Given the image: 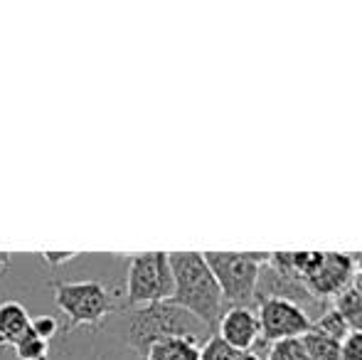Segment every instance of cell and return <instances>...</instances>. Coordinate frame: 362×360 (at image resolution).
I'll use <instances>...</instances> for the list:
<instances>
[{
    "label": "cell",
    "mask_w": 362,
    "mask_h": 360,
    "mask_svg": "<svg viewBox=\"0 0 362 360\" xmlns=\"http://www.w3.org/2000/svg\"><path fill=\"white\" fill-rule=\"evenodd\" d=\"M124 308L146 306V303L170 301L173 269L168 252H144L134 255L126 272Z\"/></svg>",
    "instance_id": "cell-5"
},
{
    "label": "cell",
    "mask_w": 362,
    "mask_h": 360,
    "mask_svg": "<svg viewBox=\"0 0 362 360\" xmlns=\"http://www.w3.org/2000/svg\"><path fill=\"white\" fill-rule=\"evenodd\" d=\"M350 257H353L355 274H360V277H362V252H355V255H350Z\"/></svg>",
    "instance_id": "cell-22"
},
{
    "label": "cell",
    "mask_w": 362,
    "mask_h": 360,
    "mask_svg": "<svg viewBox=\"0 0 362 360\" xmlns=\"http://www.w3.org/2000/svg\"><path fill=\"white\" fill-rule=\"evenodd\" d=\"M144 360H200V343L192 338H165L153 343Z\"/></svg>",
    "instance_id": "cell-10"
},
{
    "label": "cell",
    "mask_w": 362,
    "mask_h": 360,
    "mask_svg": "<svg viewBox=\"0 0 362 360\" xmlns=\"http://www.w3.org/2000/svg\"><path fill=\"white\" fill-rule=\"evenodd\" d=\"M18 360H49V343L42 341L40 336H35L33 331H28L20 343L13 348Z\"/></svg>",
    "instance_id": "cell-14"
},
{
    "label": "cell",
    "mask_w": 362,
    "mask_h": 360,
    "mask_svg": "<svg viewBox=\"0 0 362 360\" xmlns=\"http://www.w3.org/2000/svg\"><path fill=\"white\" fill-rule=\"evenodd\" d=\"M54 303L67 316L62 336H69L79 326H101L109 316L119 313L121 303H116V291L96 279L84 281H49Z\"/></svg>",
    "instance_id": "cell-3"
},
{
    "label": "cell",
    "mask_w": 362,
    "mask_h": 360,
    "mask_svg": "<svg viewBox=\"0 0 362 360\" xmlns=\"http://www.w3.org/2000/svg\"><path fill=\"white\" fill-rule=\"evenodd\" d=\"M74 257H79V255H76V252H42V262L47 267H52V269H57V267L72 262Z\"/></svg>",
    "instance_id": "cell-20"
},
{
    "label": "cell",
    "mask_w": 362,
    "mask_h": 360,
    "mask_svg": "<svg viewBox=\"0 0 362 360\" xmlns=\"http://www.w3.org/2000/svg\"><path fill=\"white\" fill-rule=\"evenodd\" d=\"M300 343L308 353V360H340V341H335V338L308 331L300 338Z\"/></svg>",
    "instance_id": "cell-12"
},
{
    "label": "cell",
    "mask_w": 362,
    "mask_h": 360,
    "mask_svg": "<svg viewBox=\"0 0 362 360\" xmlns=\"http://www.w3.org/2000/svg\"><path fill=\"white\" fill-rule=\"evenodd\" d=\"M168 260L173 269L170 301L215 333L224 313V298L202 252H170Z\"/></svg>",
    "instance_id": "cell-2"
},
{
    "label": "cell",
    "mask_w": 362,
    "mask_h": 360,
    "mask_svg": "<svg viewBox=\"0 0 362 360\" xmlns=\"http://www.w3.org/2000/svg\"><path fill=\"white\" fill-rule=\"evenodd\" d=\"M30 331H33L35 336L42 338V341L49 343L59 333V321L54 316H37L30 321Z\"/></svg>",
    "instance_id": "cell-18"
},
{
    "label": "cell",
    "mask_w": 362,
    "mask_h": 360,
    "mask_svg": "<svg viewBox=\"0 0 362 360\" xmlns=\"http://www.w3.org/2000/svg\"><path fill=\"white\" fill-rule=\"evenodd\" d=\"M262 343H281L291 338H303L310 331V316L293 301L284 298H264L257 303Z\"/></svg>",
    "instance_id": "cell-6"
},
{
    "label": "cell",
    "mask_w": 362,
    "mask_h": 360,
    "mask_svg": "<svg viewBox=\"0 0 362 360\" xmlns=\"http://www.w3.org/2000/svg\"><path fill=\"white\" fill-rule=\"evenodd\" d=\"M267 360H308V353H305L300 338H291V341L272 343Z\"/></svg>",
    "instance_id": "cell-16"
},
{
    "label": "cell",
    "mask_w": 362,
    "mask_h": 360,
    "mask_svg": "<svg viewBox=\"0 0 362 360\" xmlns=\"http://www.w3.org/2000/svg\"><path fill=\"white\" fill-rule=\"evenodd\" d=\"M30 313L20 301H0V348L13 351L20 343V338L30 331Z\"/></svg>",
    "instance_id": "cell-9"
},
{
    "label": "cell",
    "mask_w": 362,
    "mask_h": 360,
    "mask_svg": "<svg viewBox=\"0 0 362 360\" xmlns=\"http://www.w3.org/2000/svg\"><path fill=\"white\" fill-rule=\"evenodd\" d=\"M353 279H355L353 257L345 255V252H323L320 265L303 279V284L318 301L333 303L353 284Z\"/></svg>",
    "instance_id": "cell-7"
},
{
    "label": "cell",
    "mask_w": 362,
    "mask_h": 360,
    "mask_svg": "<svg viewBox=\"0 0 362 360\" xmlns=\"http://www.w3.org/2000/svg\"><path fill=\"white\" fill-rule=\"evenodd\" d=\"M10 252H0V269H3V267H8L10 265Z\"/></svg>",
    "instance_id": "cell-23"
},
{
    "label": "cell",
    "mask_w": 362,
    "mask_h": 360,
    "mask_svg": "<svg viewBox=\"0 0 362 360\" xmlns=\"http://www.w3.org/2000/svg\"><path fill=\"white\" fill-rule=\"evenodd\" d=\"M124 353H126V348L119 346V343L104 341V338L99 341V338H96L84 356H74L72 360H126Z\"/></svg>",
    "instance_id": "cell-15"
},
{
    "label": "cell",
    "mask_w": 362,
    "mask_h": 360,
    "mask_svg": "<svg viewBox=\"0 0 362 360\" xmlns=\"http://www.w3.org/2000/svg\"><path fill=\"white\" fill-rule=\"evenodd\" d=\"M340 360H362V331H350L340 341Z\"/></svg>",
    "instance_id": "cell-19"
},
{
    "label": "cell",
    "mask_w": 362,
    "mask_h": 360,
    "mask_svg": "<svg viewBox=\"0 0 362 360\" xmlns=\"http://www.w3.org/2000/svg\"><path fill=\"white\" fill-rule=\"evenodd\" d=\"M234 358H237V351L232 346H227L217 333H210V338L200 346V360H234Z\"/></svg>",
    "instance_id": "cell-17"
},
{
    "label": "cell",
    "mask_w": 362,
    "mask_h": 360,
    "mask_svg": "<svg viewBox=\"0 0 362 360\" xmlns=\"http://www.w3.org/2000/svg\"><path fill=\"white\" fill-rule=\"evenodd\" d=\"M310 331L323 333V336H330V338H335V341H343V338L350 333V328H348V323H345V318L340 316L338 308L328 306V308H325V311L320 313V316L313 321Z\"/></svg>",
    "instance_id": "cell-13"
},
{
    "label": "cell",
    "mask_w": 362,
    "mask_h": 360,
    "mask_svg": "<svg viewBox=\"0 0 362 360\" xmlns=\"http://www.w3.org/2000/svg\"><path fill=\"white\" fill-rule=\"evenodd\" d=\"M234 360H262L257 351H244V353H237V358Z\"/></svg>",
    "instance_id": "cell-21"
},
{
    "label": "cell",
    "mask_w": 362,
    "mask_h": 360,
    "mask_svg": "<svg viewBox=\"0 0 362 360\" xmlns=\"http://www.w3.org/2000/svg\"><path fill=\"white\" fill-rule=\"evenodd\" d=\"M217 336L237 353L254 351L262 343L259 331V316L252 306H232L224 308L222 318L217 323Z\"/></svg>",
    "instance_id": "cell-8"
},
{
    "label": "cell",
    "mask_w": 362,
    "mask_h": 360,
    "mask_svg": "<svg viewBox=\"0 0 362 360\" xmlns=\"http://www.w3.org/2000/svg\"><path fill=\"white\" fill-rule=\"evenodd\" d=\"M333 308H338L350 331H362V277L360 274H355L353 284L335 298Z\"/></svg>",
    "instance_id": "cell-11"
},
{
    "label": "cell",
    "mask_w": 362,
    "mask_h": 360,
    "mask_svg": "<svg viewBox=\"0 0 362 360\" xmlns=\"http://www.w3.org/2000/svg\"><path fill=\"white\" fill-rule=\"evenodd\" d=\"M224 306H254V294L262 267L269 262V252H202Z\"/></svg>",
    "instance_id": "cell-4"
},
{
    "label": "cell",
    "mask_w": 362,
    "mask_h": 360,
    "mask_svg": "<svg viewBox=\"0 0 362 360\" xmlns=\"http://www.w3.org/2000/svg\"><path fill=\"white\" fill-rule=\"evenodd\" d=\"M119 341L126 351L136 353V358L144 360L146 351L158 341L165 338H192L200 343L202 336L212 333L202 326L195 316L182 311L173 301L146 303L136 308H121L119 313Z\"/></svg>",
    "instance_id": "cell-1"
}]
</instances>
